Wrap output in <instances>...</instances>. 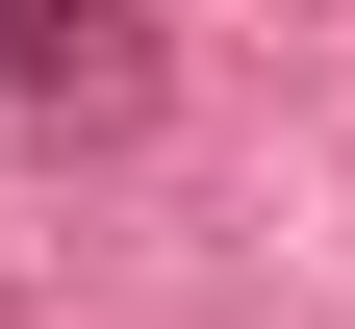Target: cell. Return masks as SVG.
<instances>
[{
	"mask_svg": "<svg viewBox=\"0 0 355 329\" xmlns=\"http://www.w3.org/2000/svg\"><path fill=\"white\" fill-rule=\"evenodd\" d=\"M127 76H153V51H127V0H0V127H102Z\"/></svg>",
	"mask_w": 355,
	"mask_h": 329,
	"instance_id": "1",
	"label": "cell"
}]
</instances>
